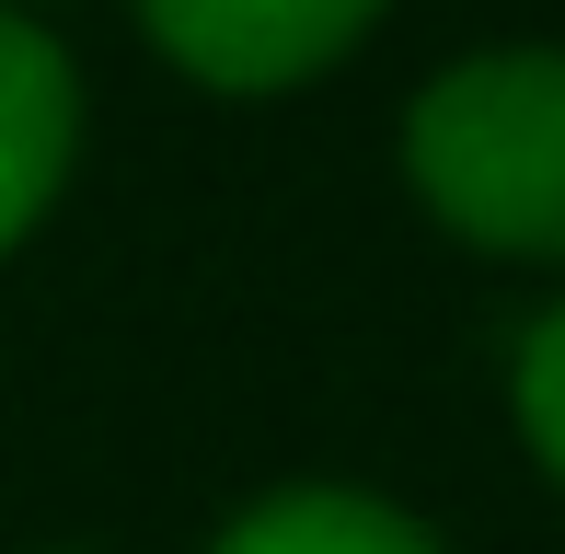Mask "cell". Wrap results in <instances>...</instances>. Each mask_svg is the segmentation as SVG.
<instances>
[{"label":"cell","instance_id":"cell-1","mask_svg":"<svg viewBox=\"0 0 565 554\" xmlns=\"http://www.w3.org/2000/svg\"><path fill=\"white\" fill-rule=\"evenodd\" d=\"M404 185L473 255L565 266V46H473L404 105Z\"/></svg>","mask_w":565,"mask_h":554},{"label":"cell","instance_id":"cell-2","mask_svg":"<svg viewBox=\"0 0 565 554\" xmlns=\"http://www.w3.org/2000/svg\"><path fill=\"white\" fill-rule=\"evenodd\" d=\"M393 0H139L150 46L209 93H300L347 58Z\"/></svg>","mask_w":565,"mask_h":554},{"label":"cell","instance_id":"cell-3","mask_svg":"<svg viewBox=\"0 0 565 554\" xmlns=\"http://www.w3.org/2000/svg\"><path fill=\"white\" fill-rule=\"evenodd\" d=\"M82 162V70L35 12H0V255H23Z\"/></svg>","mask_w":565,"mask_h":554},{"label":"cell","instance_id":"cell-4","mask_svg":"<svg viewBox=\"0 0 565 554\" xmlns=\"http://www.w3.org/2000/svg\"><path fill=\"white\" fill-rule=\"evenodd\" d=\"M209 554H450V543L427 532V520H404L393 497H358V486H277V497H254Z\"/></svg>","mask_w":565,"mask_h":554},{"label":"cell","instance_id":"cell-5","mask_svg":"<svg viewBox=\"0 0 565 554\" xmlns=\"http://www.w3.org/2000/svg\"><path fill=\"white\" fill-rule=\"evenodd\" d=\"M508 405H520V439H531V462L565 486V300L543 323L520 335V359H508Z\"/></svg>","mask_w":565,"mask_h":554},{"label":"cell","instance_id":"cell-6","mask_svg":"<svg viewBox=\"0 0 565 554\" xmlns=\"http://www.w3.org/2000/svg\"><path fill=\"white\" fill-rule=\"evenodd\" d=\"M0 12H23V0H0Z\"/></svg>","mask_w":565,"mask_h":554}]
</instances>
